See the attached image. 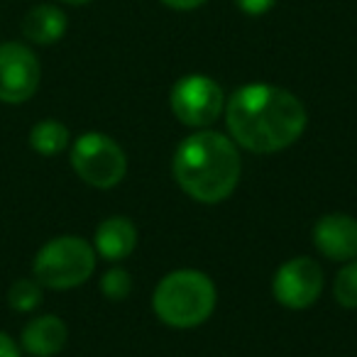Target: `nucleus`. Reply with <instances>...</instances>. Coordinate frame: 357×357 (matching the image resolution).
<instances>
[{
  "mask_svg": "<svg viewBox=\"0 0 357 357\" xmlns=\"http://www.w3.org/2000/svg\"><path fill=\"white\" fill-rule=\"evenodd\" d=\"M69 144H71L69 128H66L61 120L47 118V120H40V123L32 125L30 147L35 149L37 154H42V157H54V154H61Z\"/></svg>",
  "mask_w": 357,
  "mask_h": 357,
  "instance_id": "nucleus-13",
  "label": "nucleus"
},
{
  "mask_svg": "<svg viewBox=\"0 0 357 357\" xmlns=\"http://www.w3.org/2000/svg\"><path fill=\"white\" fill-rule=\"evenodd\" d=\"M42 66L32 47L25 42L0 45V103L20 105L37 93Z\"/></svg>",
  "mask_w": 357,
  "mask_h": 357,
  "instance_id": "nucleus-7",
  "label": "nucleus"
},
{
  "mask_svg": "<svg viewBox=\"0 0 357 357\" xmlns=\"http://www.w3.org/2000/svg\"><path fill=\"white\" fill-rule=\"evenodd\" d=\"M235 6L250 17H259L264 13H269L274 6H277V0H235Z\"/></svg>",
  "mask_w": 357,
  "mask_h": 357,
  "instance_id": "nucleus-17",
  "label": "nucleus"
},
{
  "mask_svg": "<svg viewBox=\"0 0 357 357\" xmlns=\"http://www.w3.org/2000/svg\"><path fill=\"white\" fill-rule=\"evenodd\" d=\"M333 296L342 308H357V259L345 262L333 282Z\"/></svg>",
  "mask_w": 357,
  "mask_h": 357,
  "instance_id": "nucleus-15",
  "label": "nucleus"
},
{
  "mask_svg": "<svg viewBox=\"0 0 357 357\" xmlns=\"http://www.w3.org/2000/svg\"><path fill=\"white\" fill-rule=\"evenodd\" d=\"M66 30H69V17L59 6L52 3H40L22 17V37L37 47L56 45L66 35Z\"/></svg>",
  "mask_w": 357,
  "mask_h": 357,
  "instance_id": "nucleus-11",
  "label": "nucleus"
},
{
  "mask_svg": "<svg viewBox=\"0 0 357 357\" xmlns=\"http://www.w3.org/2000/svg\"><path fill=\"white\" fill-rule=\"evenodd\" d=\"M59 3H64V6H74V8H79V6H89L91 0H59Z\"/></svg>",
  "mask_w": 357,
  "mask_h": 357,
  "instance_id": "nucleus-20",
  "label": "nucleus"
},
{
  "mask_svg": "<svg viewBox=\"0 0 357 357\" xmlns=\"http://www.w3.org/2000/svg\"><path fill=\"white\" fill-rule=\"evenodd\" d=\"M215 284L199 269H176L157 284L152 308L164 326L189 331L211 318L215 308Z\"/></svg>",
  "mask_w": 357,
  "mask_h": 357,
  "instance_id": "nucleus-3",
  "label": "nucleus"
},
{
  "mask_svg": "<svg viewBox=\"0 0 357 357\" xmlns=\"http://www.w3.org/2000/svg\"><path fill=\"white\" fill-rule=\"evenodd\" d=\"M135 245H137V228L125 215H110L96 228L93 250L96 255L110 259V262H118V259L132 255Z\"/></svg>",
  "mask_w": 357,
  "mask_h": 357,
  "instance_id": "nucleus-12",
  "label": "nucleus"
},
{
  "mask_svg": "<svg viewBox=\"0 0 357 357\" xmlns=\"http://www.w3.org/2000/svg\"><path fill=\"white\" fill-rule=\"evenodd\" d=\"M69 340V328L54 313L37 316L22 328L20 347L32 357H54L66 347Z\"/></svg>",
  "mask_w": 357,
  "mask_h": 357,
  "instance_id": "nucleus-10",
  "label": "nucleus"
},
{
  "mask_svg": "<svg viewBox=\"0 0 357 357\" xmlns=\"http://www.w3.org/2000/svg\"><path fill=\"white\" fill-rule=\"evenodd\" d=\"M42 298H45V287L35 277L17 279L8 289V306L17 313H32L42 306Z\"/></svg>",
  "mask_w": 357,
  "mask_h": 357,
  "instance_id": "nucleus-14",
  "label": "nucleus"
},
{
  "mask_svg": "<svg viewBox=\"0 0 357 357\" xmlns=\"http://www.w3.org/2000/svg\"><path fill=\"white\" fill-rule=\"evenodd\" d=\"M96 269V250L79 235H61L40 248L32 274L45 289L66 291L89 282Z\"/></svg>",
  "mask_w": 357,
  "mask_h": 357,
  "instance_id": "nucleus-4",
  "label": "nucleus"
},
{
  "mask_svg": "<svg viewBox=\"0 0 357 357\" xmlns=\"http://www.w3.org/2000/svg\"><path fill=\"white\" fill-rule=\"evenodd\" d=\"M176 184L199 204H220L235 191L243 174L238 144L223 132L199 130L181 139L174 152Z\"/></svg>",
  "mask_w": 357,
  "mask_h": 357,
  "instance_id": "nucleus-2",
  "label": "nucleus"
},
{
  "mask_svg": "<svg viewBox=\"0 0 357 357\" xmlns=\"http://www.w3.org/2000/svg\"><path fill=\"white\" fill-rule=\"evenodd\" d=\"M272 291L282 306L303 311L313 306L323 291V269L311 257H294L277 269Z\"/></svg>",
  "mask_w": 357,
  "mask_h": 357,
  "instance_id": "nucleus-8",
  "label": "nucleus"
},
{
  "mask_svg": "<svg viewBox=\"0 0 357 357\" xmlns=\"http://www.w3.org/2000/svg\"><path fill=\"white\" fill-rule=\"evenodd\" d=\"M169 105L178 123L204 130L213 125L225 110V93L215 79L206 74H189L172 86Z\"/></svg>",
  "mask_w": 357,
  "mask_h": 357,
  "instance_id": "nucleus-6",
  "label": "nucleus"
},
{
  "mask_svg": "<svg viewBox=\"0 0 357 357\" xmlns=\"http://www.w3.org/2000/svg\"><path fill=\"white\" fill-rule=\"evenodd\" d=\"M132 291V274L123 267H110L100 277V294L110 301H123Z\"/></svg>",
  "mask_w": 357,
  "mask_h": 357,
  "instance_id": "nucleus-16",
  "label": "nucleus"
},
{
  "mask_svg": "<svg viewBox=\"0 0 357 357\" xmlns=\"http://www.w3.org/2000/svg\"><path fill=\"white\" fill-rule=\"evenodd\" d=\"M225 123L238 147L274 154L301 137L308 115L291 91L272 84H248L225 100Z\"/></svg>",
  "mask_w": 357,
  "mask_h": 357,
  "instance_id": "nucleus-1",
  "label": "nucleus"
},
{
  "mask_svg": "<svg viewBox=\"0 0 357 357\" xmlns=\"http://www.w3.org/2000/svg\"><path fill=\"white\" fill-rule=\"evenodd\" d=\"M313 245L328 259H357V220L347 213H328L313 225Z\"/></svg>",
  "mask_w": 357,
  "mask_h": 357,
  "instance_id": "nucleus-9",
  "label": "nucleus"
},
{
  "mask_svg": "<svg viewBox=\"0 0 357 357\" xmlns=\"http://www.w3.org/2000/svg\"><path fill=\"white\" fill-rule=\"evenodd\" d=\"M0 357H20V345L6 331H0Z\"/></svg>",
  "mask_w": 357,
  "mask_h": 357,
  "instance_id": "nucleus-18",
  "label": "nucleus"
},
{
  "mask_svg": "<svg viewBox=\"0 0 357 357\" xmlns=\"http://www.w3.org/2000/svg\"><path fill=\"white\" fill-rule=\"evenodd\" d=\"M162 3H164L167 8H172V10L186 13V10H196V8L206 6L208 0H162Z\"/></svg>",
  "mask_w": 357,
  "mask_h": 357,
  "instance_id": "nucleus-19",
  "label": "nucleus"
},
{
  "mask_svg": "<svg viewBox=\"0 0 357 357\" xmlns=\"http://www.w3.org/2000/svg\"><path fill=\"white\" fill-rule=\"evenodd\" d=\"M71 167L76 176L93 189H115L128 174V157L113 137L86 132L71 144Z\"/></svg>",
  "mask_w": 357,
  "mask_h": 357,
  "instance_id": "nucleus-5",
  "label": "nucleus"
}]
</instances>
